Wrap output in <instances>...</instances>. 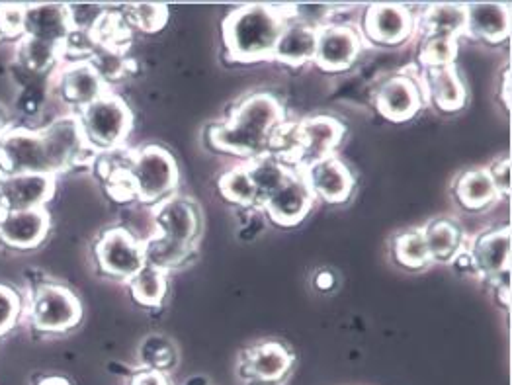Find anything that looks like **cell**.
Here are the masks:
<instances>
[{
	"mask_svg": "<svg viewBox=\"0 0 512 385\" xmlns=\"http://www.w3.org/2000/svg\"><path fill=\"white\" fill-rule=\"evenodd\" d=\"M55 190L51 174H2L0 176V212L43 210Z\"/></svg>",
	"mask_w": 512,
	"mask_h": 385,
	"instance_id": "obj_14",
	"label": "cell"
},
{
	"mask_svg": "<svg viewBox=\"0 0 512 385\" xmlns=\"http://www.w3.org/2000/svg\"><path fill=\"white\" fill-rule=\"evenodd\" d=\"M466 253L471 260L473 272L485 280L493 282L495 278L511 272V227H493L479 233Z\"/></svg>",
	"mask_w": 512,
	"mask_h": 385,
	"instance_id": "obj_12",
	"label": "cell"
},
{
	"mask_svg": "<svg viewBox=\"0 0 512 385\" xmlns=\"http://www.w3.org/2000/svg\"><path fill=\"white\" fill-rule=\"evenodd\" d=\"M454 198L468 212H483L499 200L497 188L487 169L462 172L454 182Z\"/></svg>",
	"mask_w": 512,
	"mask_h": 385,
	"instance_id": "obj_27",
	"label": "cell"
},
{
	"mask_svg": "<svg viewBox=\"0 0 512 385\" xmlns=\"http://www.w3.org/2000/svg\"><path fill=\"white\" fill-rule=\"evenodd\" d=\"M364 43L358 28L329 22L317 32V49L313 61L325 73H342L356 63Z\"/></svg>",
	"mask_w": 512,
	"mask_h": 385,
	"instance_id": "obj_11",
	"label": "cell"
},
{
	"mask_svg": "<svg viewBox=\"0 0 512 385\" xmlns=\"http://www.w3.org/2000/svg\"><path fill=\"white\" fill-rule=\"evenodd\" d=\"M40 133H42L45 155L53 174L67 171L83 157V153L90 151L86 147L77 116L59 118L47 128L40 129Z\"/></svg>",
	"mask_w": 512,
	"mask_h": 385,
	"instance_id": "obj_16",
	"label": "cell"
},
{
	"mask_svg": "<svg viewBox=\"0 0 512 385\" xmlns=\"http://www.w3.org/2000/svg\"><path fill=\"white\" fill-rule=\"evenodd\" d=\"M487 171L491 174V180L497 188L499 200H509L511 198V157L505 155L497 159L491 167H487Z\"/></svg>",
	"mask_w": 512,
	"mask_h": 385,
	"instance_id": "obj_39",
	"label": "cell"
},
{
	"mask_svg": "<svg viewBox=\"0 0 512 385\" xmlns=\"http://www.w3.org/2000/svg\"><path fill=\"white\" fill-rule=\"evenodd\" d=\"M128 12L131 24L147 34L163 30L169 20V8L163 4H129Z\"/></svg>",
	"mask_w": 512,
	"mask_h": 385,
	"instance_id": "obj_36",
	"label": "cell"
},
{
	"mask_svg": "<svg viewBox=\"0 0 512 385\" xmlns=\"http://www.w3.org/2000/svg\"><path fill=\"white\" fill-rule=\"evenodd\" d=\"M417 32V16L405 4H372L362 22V38L372 45H401Z\"/></svg>",
	"mask_w": 512,
	"mask_h": 385,
	"instance_id": "obj_10",
	"label": "cell"
},
{
	"mask_svg": "<svg viewBox=\"0 0 512 385\" xmlns=\"http://www.w3.org/2000/svg\"><path fill=\"white\" fill-rule=\"evenodd\" d=\"M108 92L106 81L98 75V71L86 61H73L65 67V71L59 77V94L63 100L77 108L83 110L102 98Z\"/></svg>",
	"mask_w": 512,
	"mask_h": 385,
	"instance_id": "obj_21",
	"label": "cell"
},
{
	"mask_svg": "<svg viewBox=\"0 0 512 385\" xmlns=\"http://www.w3.org/2000/svg\"><path fill=\"white\" fill-rule=\"evenodd\" d=\"M20 298L14 290L0 286V335L10 331L20 319Z\"/></svg>",
	"mask_w": 512,
	"mask_h": 385,
	"instance_id": "obj_37",
	"label": "cell"
},
{
	"mask_svg": "<svg viewBox=\"0 0 512 385\" xmlns=\"http://www.w3.org/2000/svg\"><path fill=\"white\" fill-rule=\"evenodd\" d=\"M2 40H6V36H4V30H2V24H0V42Z\"/></svg>",
	"mask_w": 512,
	"mask_h": 385,
	"instance_id": "obj_45",
	"label": "cell"
},
{
	"mask_svg": "<svg viewBox=\"0 0 512 385\" xmlns=\"http://www.w3.org/2000/svg\"><path fill=\"white\" fill-rule=\"evenodd\" d=\"M419 81L425 92V102L438 108L440 112H458L468 102L466 85L456 65L440 67V69H425Z\"/></svg>",
	"mask_w": 512,
	"mask_h": 385,
	"instance_id": "obj_22",
	"label": "cell"
},
{
	"mask_svg": "<svg viewBox=\"0 0 512 385\" xmlns=\"http://www.w3.org/2000/svg\"><path fill=\"white\" fill-rule=\"evenodd\" d=\"M286 110L272 92H253L245 96L221 124L208 131L212 147L253 161L272 151L278 131L286 124Z\"/></svg>",
	"mask_w": 512,
	"mask_h": 385,
	"instance_id": "obj_1",
	"label": "cell"
},
{
	"mask_svg": "<svg viewBox=\"0 0 512 385\" xmlns=\"http://www.w3.org/2000/svg\"><path fill=\"white\" fill-rule=\"evenodd\" d=\"M499 102L505 112H511V65H507L501 73V88H499Z\"/></svg>",
	"mask_w": 512,
	"mask_h": 385,
	"instance_id": "obj_40",
	"label": "cell"
},
{
	"mask_svg": "<svg viewBox=\"0 0 512 385\" xmlns=\"http://www.w3.org/2000/svg\"><path fill=\"white\" fill-rule=\"evenodd\" d=\"M292 6L245 4L223 22L227 57L237 63L272 61L276 43L290 18Z\"/></svg>",
	"mask_w": 512,
	"mask_h": 385,
	"instance_id": "obj_2",
	"label": "cell"
},
{
	"mask_svg": "<svg viewBox=\"0 0 512 385\" xmlns=\"http://www.w3.org/2000/svg\"><path fill=\"white\" fill-rule=\"evenodd\" d=\"M176 348L172 346L169 339L165 337H159V335H153V337H147L141 348H139V358L143 362V366L147 370H153V372H159V374H167L171 370L172 366L176 364Z\"/></svg>",
	"mask_w": 512,
	"mask_h": 385,
	"instance_id": "obj_35",
	"label": "cell"
},
{
	"mask_svg": "<svg viewBox=\"0 0 512 385\" xmlns=\"http://www.w3.org/2000/svg\"><path fill=\"white\" fill-rule=\"evenodd\" d=\"M6 129H8V126H6V122H4V116L0 114V137L4 135V131H6Z\"/></svg>",
	"mask_w": 512,
	"mask_h": 385,
	"instance_id": "obj_44",
	"label": "cell"
},
{
	"mask_svg": "<svg viewBox=\"0 0 512 385\" xmlns=\"http://www.w3.org/2000/svg\"><path fill=\"white\" fill-rule=\"evenodd\" d=\"M317 32H319L317 28L299 22L290 12L284 32L276 43L272 61H278L290 67H301L305 63H311L315 59V49H317Z\"/></svg>",
	"mask_w": 512,
	"mask_h": 385,
	"instance_id": "obj_24",
	"label": "cell"
},
{
	"mask_svg": "<svg viewBox=\"0 0 512 385\" xmlns=\"http://www.w3.org/2000/svg\"><path fill=\"white\" fill-rule=\"evenodd\" d=\"M346 129L337 118L313 116L294 126L292 167L303 171L313 163L335 157Z\"/></svg>",
	"mask_w": 512,
	"mask_h": 385,
	"instance_id": "obj_5",
	"label": "cell"
},
{
	"mask_svg": "<svg viewBox=\"0 0 512 385\" xmlns=\"http://www.w3.org/2000/svg\"><path fill=\"white\" fill-rule=\"evenodd\" d=\"M153 221L155 235L176 247L196 251V243L202 235V210L194 200L174 194L153 206Z\"/></svg>",
	"mask_w": 512,
	"mask_h": 385,
	"instance_id": "obj_7",
	"label": "cell"
},
{
	"mask_svg": "<svg viewBox=\"0 0 512 385\" xmlns=\"http://www.w3.org/2000/svg\"><path fill=\"white\" fill-rule=\"evenodd\" d=\"M417 30H421L423 36H448L460 40L466 34V4H430L417 16Z\"/></svg>",
	"mask_w": 512,
	"mask_h": 385,
	"instance_id": "obj_26",
	"label": "cell"
},
{
	"mask_svg": "<svg viewBox=\"0 0 512 385\" xmlns=\"http://www.w3.org/2000/svg\"><path fill=\"white\" fill-rule=\"evenodd\" d=\"M71 32L69 10L63 4H30L26 6L24 36L42 42L63 45Z\"/></svg>",
	"mask_w": 512,
	"mask_h": 385,
	"instance_id": "obj_23",
	"label": "cell"
},
{
	"mask_svg": "<svg viewBox=\"0 0 512 385\" xmlns=\"http://www.w3.org/2000/svg\"><path fill=\"white\" fill-rule=\"evenodd\" d=\"M86 147L92 153L118 151L133 128V114L128 104L114 92H106L77 114Z\"/></svg>",
	"mask_w": 512,
	"mask_h": 385,
	"instance_id": "obj_4",
	"label": "cell"
},
{
	"mask_svg": "<svg viewBox=\"0 0 512 385\" xmlns=\"http://www.w3.org/2000/svg\"><path fill=\"white\" fill-rule=\"evenodd\" d=\"M487 45H503L511 40V6L507 2H468L466 34Z\"/></svg>",
	"mask_w": 512,
	"mask_h": 385,
	"instance_id": "obj_18",
	"label": "cell"
},
{
	"mask_svg": "<svg viewBox=\"0 0 512 385\" xmlns=\"http://www.w3.org/2000/svg\"><path fill=\"white\" fill-rule=\"evenodd\" d=\"M94 257L102 274L126 282L145 266L143 243L122 227L108 229L100 235L94 247Z\"/></svg>",
	"mask_w": 512,
	"mask_h": 385,
	"instance_id": "obj_8",
	"label": "cell"
},
{
	"mask_svg": "<svg viewBox=\"0 0 512 385\" xmlns=\"http://www.w3.org/2000/svg\"><path fill=\"white\" fill-rule=\"evenodd\" d=\"M393 258L399 266L407 270H423L432 260L428 257L423 229H409L403 233H397L391 243Z\"/></svg>",
	"mask_w": 512,
	"mask_h": 385,
	"instance_id": "obj_31",
	"label": "cell"
},
{
	"mask_svg": "<svg viewBox=\"0 0 512 385\" xmlns=\"http://www.w3.org/2000/svg\"><path fill=\"white\" fill-rule=\"evenodd\" d=\"M245 167H247V171L251 174V180L255 184L258 208L274 190H278L290 178L292 172L298 171V169H292V167L284 165L282 161H278L272 155L247 161Z\"/></svg>",
	"mask_w": 512,
	"mask_h": 385,
	"instance_id": "obj_28",
	"label": "cell"
},
{
	"mask_svg": "<svg viewBox=\"0 0 512 385\" xmlns=\"http://www.w3.org/2000/svg\"><path fill=\"white\" fill-rule=\"evenodd\" d=\"M131 385H169V382H167L165 374H159L153 370H143V372L135 374Z\"/></svg>",
	"mask_w": 512,
	"mask_h": 385,
	"instance_id": "obj_41",
	"label": "cell"
},
{
	"mask_svg": "<svg viewBox=\"0 0 512 385\" xmlns=\"http://www.w3.org/2000/svg\"><path fill=\"white\" fill-rule=\"evenodd\" d=\"M61 51V45L22 36V42L18 45V61L32 77H43L53 69L61 57Z\"/></svg>",
	"mask_w": 512,
	"mask_h": 385,
	"instance_id": "obj_30",
	"label": "cell"
},
{
	"mask_svg": "<svg viewBox=\"0 0 512 385\" xmlns=\"http://www.w3.org/2000/svg\"><path fill=\"white\" fill-rule=\"evenodd\" d=\"M294 354L282 343L264 341L245 350L243 354V376L258 384H278L292 370Z\"/></svg>",
	"mask_w": 512,
	"mask_h": 385,
	"instance_id": "obj_19",
	"label": "cell"
},
{
	"mask_svg": "<svg viewBox=\"0 0 512 385\" xmlns=\"http://www.w3.org/2000/svg\"><path fill=\"white\" fill-rule=\"evenodd\" d=\"M129 290L133 300L137 301L143 307H159L169 292V280L167 272L153 268V266H143L131 280H129Z\"/></svg>",
	"mask_w": 512,
	"mask_h": 385,
	"instance_id": "obj_29",
	"label": "cell"
},
{
	"mask_svg": "<svg viewBox=\"0 0 512 385\" xmlns=\"http://www.w3.org/2000/svg\"><path fill=\"white\" fill-rule=\"evenodd\" d=\"M219 192L227 202H231L235 206H241L245 210L258 208L255 184H253L251 174L245 165H239V167L221 174Z\"/></svg>",
	"mask_w": 512,
	"mask_h": 385,
	"instance_id": "obj_32",
	"label": "cell"
},
{
	"mask_svg": "<svg viewBox=\"0 0 512 385\" xmlns=\"http://www.w3.org/2000/svg\"><path fill=\"white\" fill-rule=\"evenodd\" d=\"M313 204L315 198L309 186L305 184L303 174L301 171H294L278 190H274L260 204V212H264L274 223L282 227H294L309 215L313 210Z\"/></svg>",
	"mask_w": 512,
	"mask_h": 385,
	"instance_id": "obj_15",
	"label": "cell"
},
{
	"mask_svg": "<svg viewBox=\"0 0 512 385\" xmlns=\"http://www.w3.org/2000/svg\"><path fill=\"white\" fill-rule=\"evenodd\" d=\"M301 174L315 200L344 204L354 192V174L337 155L309 165Z\"/></svg>",
	"mask_w": 512,
	"mask_h": 385,
	"instance_id": "obj_17",
	"label": "cell"
},
{
	"mask_svg": "<svg viewBox=\"0 0 512 385\" xmlns=\"http://www.w3.org/2000/svg\"><path fill=\"white\" fill-rule=\"evenodd\" d=\"M24 20H26V6H0V24L6 38L24 36Z\"/></svg>",
	"mask_w": 512,
	"mask_h": 385,
	"instance_id": "obj_38",
	"label": "cell"
},
{
	"mask_svg": "<svg viewBox=\"0 0 512 385\" xmlns=\"http://www.w3.org/2000/svg\"><path fill=\"white\" fill-rule=\"evenodd\" d=\"M42 385H71L67 380H63V378H49V380H45Z\"/></svg>",
	"mask_w": 512,
	"mask_h": 385,
	"instance_id": "obj_43",
	"label": "cell"
},
{
	"mask_svg": "<svg viewBox=\"0 0 512 385\" xmlns=\"http://www.w3.org/2000/svg\"><path fill=\"white\" fill-rule=\"evenodd\" d=\"M143 251H145V264L147 266L159 268L167 274L171 272L172 268L182 266L186 260H190V257L196 253V251H190V249L176 247V245L165 241L159 235H153L149 241H145Z\"/></svg>",
	"mask_w": 512,
	"mask_h": 385,
	"instance_id": "obj_33",
	"label": "cell"
},
{
	"mask_svg": "<svg viewBox=\"0 0 512 385\" xmlns=\"http://www.w3.org/2000/svg\"><path fill=\"white\" fill-rule=\"evenodd\" d=\"M30 317L38 331L65 333L81 323L83 305L69 288L43 284L32 296Z\"/></svg>",
	"mask_w": 512,
	"mask_h": 385,
	"instance_id": "obj_6",
	"label": "cell"
},
{
	"mask_svg": "<svg viewBox=\"0 0 512 385\" xmlns=\"http://www.w3.org/2000/svg\"><path fill=\"white\" fill-rule=\"evenodd\" d=\"M335 284H337V278H335V274L329 272V270H321V272L315 276V286H317L321 292L333 290Z\"/></svg>",
	"mask_w": 512,
	"mask_h": 385,
	"instance_id": "obj_42",
	"label": "cell"
},
{
	"mask_svg": "<svg viewBox=\"0 0 512 385\" xmlns=\"http://www.w3.org/2000/svg\"><path fill=\"white\" fill-rule=\"evenodd\" d=\"M114 186L122 184L129 198L157 206L176 194L180 172L171 153L161 145H147L133 151L126 163L110 172Z\"/></svg>",
	"mask_w": 512,
	"mask_h": 385,
	"instance_id": "obj_3",
	"label": "cell"
},
{
	"mask_svg": "<svg viewBox=\"0 0 512 385\" xmlns=\"http://www.w3.org/2000/svg\"><path fill=\"white\" fill-rule=\"evenodd\" d=\"M458 42L456 38L448 36H423L419 45V63L425 69H440L456 65L458 57Z\"/></svg>",
	"mask_w": 512,
	"mask_h": 385,
	"instance_id": "obj_34",
	"label": "cell"
},
{
	"mask_svg": "<svg viewBox=\"0 0 512 385\" xmlns=\"http://www.w3.org/2000/svg\"><path fill=\"white\" fill-rule=\"evenodd\" d=\"M51 219L45 210L0 212V241L12 249H36L49 233Z\"/></svg>",
	"mask_w": 512,
	"mask_h": 385,
	"instance_id": "obj_20",
	"label": "cell"
},
{
	"mask_svg": "<svg viewBox=\"0 0 512 385\" xmlns=\"http://www.w3.org/2000/svg\"><path fill=\"white\" fill-rule=\"evenodd\" d=\"M425 92L419 77L415 75H395L385 79L376 92V108L385 120L393 124H403L413 120L425 106Z\"/></svg>",
	"mask_w": 512,
	"mask_h": 385,
	"instance_id": "obj_13",
	"label": "cell"
},
{
	"mask_svg": "<svg viewBox=\"0 0 512 385\" xmlns=\"http://www.w3.org/2000/svg\"><path fill=\"white\" fill-rule=\"evenodd\" d=\"M0 172L2 174H51L45 155L42 133L32 129L8 128L0 137Z\"/></svg>",
	"mask_w": 512,
	"mask_h": 385,
	"instance_id": "obj_9",
	"label": "cell"
},
{
	"mask_svg": "<svg viewBox=\"0 0 512 385\" xmlns=\"http://www.w3.org/2000/svg\"><path fill=\"white\" fill-rule=\"evenodd\" d=\"M428 257L432 262H454L466 249V237L458 221L450 217H434L423 227Z\"/></svg>",
	"mask_w": 512,
	"mask_h": 385,
	"instance_id": "obj_25",
	"label": "cell"
}]
</instances>
